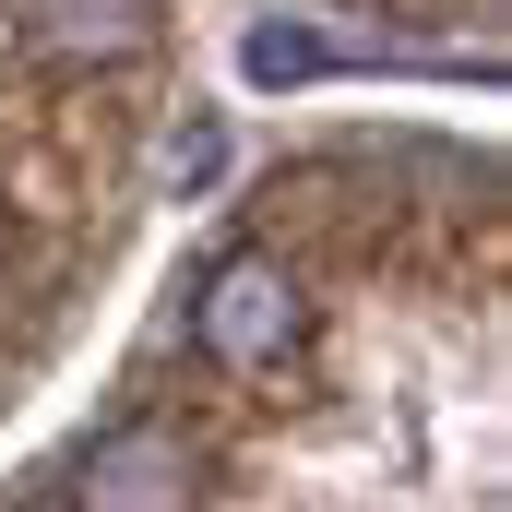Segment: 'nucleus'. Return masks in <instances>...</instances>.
Wrapping results in <instances>:
<instances>
[{
  "label": "nucleus",
  "instance_id": "nucleus-2",
  "mask_svg": "<svg viewBox=\"0 0 512 512\" xmlns=\"http://www.w3.org/2000/svg\"><path fill=\"white\" fill-rule=\"evenodd\" d=\"M203 489V453L179 429H120L84 453V512H191Z\"/></svg>",
  "mask_w": 512,
  "mask_h": 512
},
{
  "label": "nucleus",
  "instance_id": "nucleus-4",
  "mask_svg": "<svg viewBox=\"0 0 512 512\" xmlns=\"http://www.w3.org/2000/svg\"><path fill=\"white\" fill-rule=\"evenodd\" d=\"M143 36V0H36V48L48 60H120Z\"/></svg>",
  "mask_w": 512,
  "mask_h": 512
},
{
  "label": "nucleus",
  "instance_id": "nucleus-3",
  "mask_svg": "<svg viewBox=\"0 0 512 512\" xmlns=\"http://www.w3.org/2000/svg\"><path fill=\"white\" fill-rule=\"evenodd\" d=\"M417 48L382 36V24H251L239 72L251 84H298V72H405Z\"/></svg>",
  "mask_w": 512,
  "mask_h": 512
},
{
  "label": "nucleus",
  "instance_id": "nucleus-1",
  "mask_svg": "<svg viewBox=\"0 0 512 512\" xmlns=\"http://www.w3.org/2000/svg\"><path fill=\"white\" fill-rule=\"evenodd\" d=\"M203 346L227 358V370H274L286 346H298V286H286V262H215V286H203Z\"/></svg>",
  "mask_w": 512,
  "mask_h": 512
}]
</instances>
